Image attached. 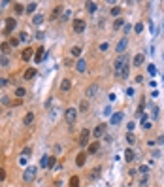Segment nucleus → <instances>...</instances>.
Here are the masks:
<instances>
[{"label":"nucleus","instance_id":"nucleus-54","mask_svg":"<svg viewBox=\"0 0 164 187\" xmlns=\"http://www.w3.org/2000/svg\"><path fill=\"white\" fill-rule=\"evenodd\" d=\"M2 104H9V98H8V96H2Z\"/></svg>","mask_w":164,"mask_h":187},{"label":"nucleus","instance_id":"nucleus-10","mask_svg":"<svg viewBox=\"0 0 164 187\" xmlns=\"http://www.w3.org/2000/svg\"><path fill=\"white\" fill-rule=\"evenodd\" d=\"M96 93H98V85H96V83H92V85L87 89V98H94Z\"/></svg>","mask_w":164,"mask_h":187},{"label":"nucleus","instance_id":"nucleus-25","mask_svg":"<svg viewBox=\"0 0 164 187\" xmlns=\"http://www.w3.org/2000/svg\"><path fill=\"white\" fill-rule=\"evenodd\" d=\"M128 74H130V64H127V66H125L123 70H121V74H119V78H128Z\"/></svg>","mask_w":164,"mask_h":187},{"label":"nucleus","instance_id":"nucleus-6","mask_svg":"<svg viewBox=\"0 0 164 187\" xmlns=\"http://www.w3.org/2000/svg\"><path fill=\"white\" fill-rule=\"evenodd\" d=\"M72 28H74V32L81 34V32L85 30V21H83V19H76V21L72 23Z\"/></svg>","mask_w":164,"mask_h":187},{"label":"nucleus","instance_id":"nucleus-4","mask_svg":"<svg viewBox=\"0 0 164 187\" xmlns=\"http://www.w3.org/2000/svg\"><path fill=\"white\" fill-rule=\"evenodd\" d=\"M91 130H89V128H83L81 130V134H79V146L81 147H87L89 146V138H91Z\"/></svg>","mask_w":164,"mask_h":187},{"label":"nucleus","instance_id":"nucleus-48","mask_svg":"<svg viewBox=\"0 0 164 187\" xmlns=\"http://www.w3.org/2000/svg\"><path fill=\"white\" fill-rule=\"evenodd\" d=\"M6 85H8V79H6V78H0V89H4Z\"/></svg>","mask_w":164,"mask_h":187},{"label":"nucleus","instance_id":"nucleus-47","mask_svg":"<svg viewBox=\"0 0 164 187\" xmlns=\"http://www.w3.org/2000/svg\"><path fill=\"white\" fill-rule=\"evenodd\" d=\"M108 47H109V46H108V44L104 42V44H100V47H98V49H100L102 53H106V51H108Z\"/></svg>","mask_w":164,"mask_h":187},{"label":"nucleus","instance_id":"nucleus-36","mask_svg":"<svg viewBox=\"0 0 164 187\" xmlns=\"http://www.w3.org/2000/svg\"><path fill=\"white\" fill-rule=\"evenodd\" d=\"M44 53H46V49H44V47H40V49L36 51V63H40V61H42V57H44Z\"/></svg>","mask_w":164,"mask_h":187},{"label":"nucleus","instance_id":"nucleus-11","mask_svg":"<svg viewBox=\"0 0 164 187\" xmlns=\"http://www.w3.org/2000/svg\"><path fill=\"white\" fill-rule=\"evenodd\" d=\"M76 70H78L79 74H83V72L87 70V61H85V59H79L78 64H76Z\"/></svg>","mask_w":164,"mask_h":187},{"label":"nucleus","instance_id":"nucleus-49","mask_svg":"<svg viewBox=\"0 0 164 187\" xmlns=\"http://www.w3.org/2000/svg\"><path fill=\"white\" fill-rule=\"evenodd\" d=\"M4 180H6V170L0 168V182H4Z\"/></svg>","mask_w":164,"mask_h":187},{"label":"nucleus","instance_id":"nucleus-28","mask_svg":"<svg viewBox=\"0 0 164 187\" xmlns=\"http://www.w3.org/2000/svg\"><path fill=\"white\" fill-rule=\"evenodd\" d=\"M36 8H38L36 2H30V4L27 6V9H25V11H27V13H34V11H36Z\"/></svg>","mask_w":164,"mask_h":187},{"label":"nucleus","instance_id":"nucleus-17","mask_svg":"<svg viewBox=\"0 0 164 187\" xmlns=\"http://www.w3.org/2000/svg\"><path fill=\"white\" fill-rule=\"evenodd\" d=\"M143 61H145V57H143L141 53H138L136 57H134V66H141V64H143Z\"/></svg>","mask_w":164,"mask_h":187},{"label":"nucleus","instance_id":"nucleus-30","mask_svg":"<svg viewBox=\"0 0 164 187\" xmlns=\"http://www.w3.org/2000/svg\"><path fill=\"white\" fill-rule=\"evenodd\" d=\"M70 55H72V57H79V55H81V47L79 46L72 47V49H70Z\"/></svg>","mask_w":164,"mask_h":187},{"label":"nucleus","instance_id":"nucleus-41","mask_svg":"<svg viewBox=\"0 0 164 187\" xmlns=\"http://www.w3.org/2000/svg\"><path fill=\"white\" fill-rule=\"evenodd\" d=\"M19 42H21L19 38H9V46H11V47H17V46H19Z\"/></svg>","mask_w":164,"mask_h":187},{"label":"nucleus","instance_id":"nucleus-1","mask_svg":"<svg viewBox=\"0 0 164 187\" xmlns=\"http://www.w3.org/2000/svg\"><path fill=\"white\" fill-rule=\"evenodd\" d=\"M127 64H128V55H127V53L119 55L117 61H115V64H113V66H115V76H119V74H121V70H123Z\"/></svg>","mask_w":164,"mask_h":187},{"label":"nucleus","instance_id":"nucleus-19","mask_svg":"<svg viewBox=\"0 0 164 187\" xmlns=\"http://www.w3.org/2000/svg\"><path fill=\"white\" fill-rule=\"evenodd\" d=\"M32 53H34V51H32L30 47H28V49H25V51H23L21 59H23V61H30V59H32Z\"/></svg>","mask_w":164,"mask_h":187},{"label":"nucleus","instance_id":"nucleus-7","mask_svg":"<svg viewBox=\"0 0 164 187\" xmlns=\"http://www.w3.org/2000/svg\"><path fill=\"white\" fill-rule=\"evenodd\" d=\"M127 46H128V38H121V42L117 44V47H115V51H117L119 55H123L125 51H127Z\"/></svg>","mask_w":164,"mask_h":187},{"label":"nucleus","instance_id":"nucleus-2","mask_svg":"<svg viewBox=\"0 0 164 187\" xmlns=\"http://www.w3.org/2000/svg\"><path fill=\"white\" fill-rule=\"evenodd\" d=\"M64 119H66V123H68L70 127H74L76 119H78V110L76 108H68L66 112H64Z\"/></svg>","mask_w":164,"mask_h":187},{"label":"nucleus","instance_id":"nucleus-46","mask_svg":"<svg viewBox=\"0 0 164 187\" xmlns=\"http://www.w3.org/2000/svg\"><path fill=\"white\" fill-rule=\"evenodd\" d=\"M30 153H32V149H30V147H23V153H21V155H25V157H30Z\"/></svg>","mask_w":164,"mask_h":187},{"label":"nucleus","instance_id":"nucleus-32","mask_svg":"<svg viewBox=\"0 0 164 187\" xmlns=\"http://www.w3.org/2000/svg\"><path fill=\"white\" fill-rule=\"evenodd\" d=\"M68 187H79V178H78V176H74V178H70Z\"/></svg>","mask_w":164,"mask_h":187},{"label":"nucleus","instance_id":"nucleus-55","mask_svg":"<svg viewBox=\"0 0 164 187\" xmlns=\"http://www.w3.org/2000/svg\"><path fill=\"white\" fill-rule=\"evenodd\" d=\"M157 144H164V136H159V140H157Z\"/></svg>","mask_w":164,"mask_h":187},{"label":"nucleus","instance_id":"nucleus-9","mask_svg":"<svg viewBox=\"0 0 164 187\" xmlns=\"http://www.w3.org/2000/svg\"><path fill=\"white\" fill-rule=\"evenodd\" d=\"M70 89H72V81H70L68 78H64L62 81H60V91H62V93H68Z\"/></svg>","mask_w":164,"mask_h":187},{"label":"nucleus","instance_id":"nucleus-31","mask_svg":"<svg viewBox=\"0 0 164 187\" xmlns=\"http://www.w3.org/2000/svg\"><path fill=\"white\" fill-rule=\"evenodd\" d=\"M40 166L42 168H49V157H42L40 159Z\"/></svg>","mask_w":164,"mask_h":187},{"label":"nucleus","instance_id":"nucleus-39","mask_svg":"<svg viewBox=\"0 0 164 187\" xmlns=\"http://www.w3.org/2000/svg\"><path fill=\"white\" fill-rule=\"evenodd\" d=\"M134 30H136V34H141V32H143V23H136Z\"/></svg>","mask_w":164,"mask_h":187},{"label":"nucleus","instance_id":"nucleus-27","mask_svg":"<svg viewBox=\"0 0 164 187\" xmlns=\"http://www.w3.org/2000/svg\"><path fill=\"white\" fill-rule=\"evenodd\" d=\"M85 8H87V11H91V13H94L98 6H96V2H87V4H85Z\"/></svg>","mask_w":164,"mask_h":187},{"label":"nucleus","instance_id":"nucleus-18","mask_svg":"<svg viewBox=\"0 0 164 187\" xmlns=\"http://www.w3.org/2000/svg\"><path fill=\"white\" fill-rule=\"evenodd\" d=\"M32 23L36 25V27H38V25H42V23H44V13H36L34 17H32Z\"/></svg>","mask_w":164,"mask_h":187},{"label":"nucleus","instance_id":"nucleus-21","mask_svg":"<svg viewBox=\"0 0 164 187\" xmlns=\"http://www.w3.org/2000/svg\"><path fill=\"white\" fill-rule=\"evenodd\" d=\"M34 76H36V68H28L27 72H25V79H27V81H28V79H32Z\"/></svg>","mask_w":164,"mask_h":187},{"label":"nucleus","instance_id":"nucleus-29","mask_svg":"<svg viewBox=\"0 0 164 187\" xmlns=\"http://www.w3.org/2000/svg\"><path fill=\"white\" fill-rule=\"evenodd\" d=\"M98 147H100V144H98V142H94V144H91V146H89V155H92V153H96V151H98Z\"/></svg>","mask_w":164,"mask_h":187},{"label":"nucleus","instance_id":"nucleus-40","mask_svg":"<svg viewBox=\"0 0 164 187\" xmlns=\"http://www.w3.org/2000/svg\"><path fill=\"white\" fill-rule=\"evenodd\" d=\"M147 72H149L151 76H155V74H157V66H155V64H149V66H147Z\"/></svg>","mask_w":164,"mask_h":187},{"label":"nucleus","instance_id":"nucleus-13","mask_svg":"<svg viewBox=\"0 0 164 187\" xmlns=\"http://www.w3.org/2000/svg\"><path fill=\"white\" fill-rule=\"evenodd\" d=\"M23 123L27 125V127H28V125H32V123H34V112H28V114L25 115V117H23Z\"/></svg>","mask_w":164,"mask_h":187},{"label":"nucleus","instance_id":"nucleus-37","mask_svg":"<svg viewBox=\"0 0 164 187\" xmlns=\"http://www.w3.org/2000/svg\"><path fill=\"white\" fill-rule=\"evenodd\" d=\"M147 182H149V174H143V176H141V180H140V185H141V187H145Z\"/></svg>","mask_w":164,"mask_h":187},{"label":"nucleus","instance_id":"nucleus-20","mask_svg":"<svg viewBox=\"0 0 164 187\" xmlns=\"http://www.w3.org/2000/svg\"><path fill=\"white\" fill-rule=\"evenodd\" d=\"M0 66H4V68L9 66V57L8 55H0Z\"/></svg>","mask_w":164,"mask_h":187},{"label":"nucleus","instance_id":"nucleus-53","mask_svg":"<svg viewBox=\"0 0 164 187\" xmlns=\"http://www.w3.org/2000/svg\"><path fill=\"white\" fill-rule=\"evenodd\" d=\"M104 115H111V108H109V106H108V108H104Z\"/></svg>","mask_w":164,"mask_h":187},{"label":"nucleus","instance_id":"nucleus-15","mask_svg":"<svg viewBox=\"0 0 164 187\" xmlns=\"http://www.w3.org/2000/svg\"><path fill=\"white\" fill-rule=\"evenodd\" d=\"M9 49H11V46H9V42H2L0 44V51H2V55H8Z\"/></svg>","mask_w":164,"mask_h":187},{"label":"nucleus","instance_id":"nucleus-51","mask_svg":"<svg viewBox=\"0 0 164 187\" xmlns=\"http://www.w3.org/2000/svg\"><path fill=\"white\" fill-rule=\"evenodd\" d=\"M44 38H46V34H44V32H38V34H36V40H44Z\"/></svg>","mask_w":164,"mask_h":187},{"label":"nucleus","instance_id":"nucleus-42","mask_svg":"<svg viewBox=\"0 0 164 187\" xmlns=\"http://www.w3.org/2000/svg\"><path fill=\"white\" fill-rule=\"evenodd\" d=\"M119 13H121V8H119V6H115V8H111V15H113V17H117Z\"/></svg>","mask_w":164,"mask_h":187},{"label":"nucleus","instance_id":"nucleus-23","mask_svg":"<svg viewBox=\"0 0 164 187\" xmlns=\"http://www.w3.org/2000/svg\"><path fill=\"white\" fill-rule=\"evenodd\" d=\"M25 95H27V89H25V87H17V89H15V96H17V98H23Z\"/></svg>","mask_w":164,"mask_h":187},{"label":"nucleus","instance_id":"nucleus-57","mask_svg":"<svg viewBox=\"0 0 164 187\" xmlns=\"http://www.w3.org/2000/svg\"><path fill=\"white\" fill-rule=\"evenodd\" d=\"M0 98H2V96H0Z\"/></svg>","mask_w":164,"mask_h":187},{"label":"nucleus","instance_id":"nucleus-44","mask_svg":"<svg viewBox=\"0 0 164 187\" xmlns=\"http://www.w3.org/2000/svg\"><path fill=\"white\" fill-rule=\"evenodd\" d=\"M127 128H128V133H132L134 128H136V123H134V121H130V123L127 125Z\"/></svg>","mask_w":164,"mask_h":187},{"label":"nucleus","instance_id":"nucleus-33","mask_svg":"<svg viewBox=\"0 0 164 187\" xmlns=\"http://www.w3.org/2000/svg\"><path fill=\"white\" fill-rule=\"evenodd\" d=\"M13 8H15V13H23L25 9H27L23 4H19V2H15V4H13Z\"/></svg>","mask_w":164,"mask_h":187},{"label":"nucleus","instance_id":"nucleus-43","mask_svg":"<svg viewBox=\"0 0 164 187\" xmlns=\"http://www.w3.org/2000/svg\"><path fill=\"white\" fill-rule=\"evenodd\" d=\"M19 40H21V42H27L28 40V34H27V32H21V34H19Z\"/></svg>","mask_w":164,"mask_h":187},{"label":"nucleus","instance_id":"nucleus-26","mask_svg":"<svg viewBox=\"0 0 164 187\" xmlns=\"http://www.w3.org/2000/svg\"><path fill=\"white\" fill-rule=\"evenodd\" d=\"M62 8H64V6H57V8L53 9V13H51V19H57V17H59V15L62 13Z\"/></svg>","mask_w":164,"mask_h":187},{"label":"nucleus","instance_id":"nucleus-5","mask_svg":"<svg viewBox=\"0 0 164 187\" xmlns=\"http://www.w3.org/2000/svg\"><path fill=\"white\" fill-rule=\"evenodd\" d=\"M4 23H6V25H4V34H6V36H9V34H11V30L15 28V25H17V21H15L13 17H8Z\"/></svg>","mask_w":164,"mask_h":187},{"label":"nucleus","instance_id":"nucleus-45","mask_svg":"<svg viewBox=\"0 0 164 187\" xmlns=\"http://www.w3.org/2000/svg\"><path fill=\"white\" fill-rule=\"evenodd\" d=\"M140 172L141 174H147V172H149V166H147V164H141V166H140Z\"/></svg>","mask_w":164,"mask_h":187},{"label":"nucleus","instance_id":"nucleus-34","mask_svg":"<svg viewBox=\"0 0 164 187\" xmlns=\"http://www.w3.org/2000/svg\"><path fill=\"white\" fill-rule=\"evenodd\" d=\"M123 25H125V21H123L121 17H119V19H115V23H113V28H115V30H119V28L123 27Z\"/></svg>","mask_w":164,"mask_h":187},{"label":"nucleus","instance_id":"nucleus-52","mask_svg":"<svg viewBox=\"0 0 164 187\" xmlns=\"http://www.w3.org/2000/svg\"><path fill=\"white\" fill-rule=\"evenodd\" d=\"M19 163H21V164H27V157L21 155V157H19Z\"/></svg>","mask_w":164,"mask_h":187},{"label":"nucleus","instance_id":"nucleus-8","mask_svg":"<svg viewBox=\"0 0 164 187\" xmlns=\"http://www.w3.org/2000/svg\"><path fill=\"white\" fill-rule=\"evenodd\" d=\"M123 121V112H115V114H111V119H109V123L111 125H119Z\"/></svg>","mask_w":164,"mask_h":187},{"label":"nucleus","instance_id":"nucleus-12","mask_svg":"<svg viewBox=\"0 0 164 187\" xmlns=\"http://www.w3.org/2000/svg\"><path fill=\"white\" fill-rule=\"evenodd\" d=\"M106 133V125H98V127L94 128V130H92V136H96V138H100L102 134Z\"/></svg>","mask_w":164,"mask_h":187},{"label":"nucleus","instance_id":"nucleus-22","mask_svg":"<svg viewBox=\"0 0 164 187\" xmlns=\"http://www.w3.org/2000/svg\"><path fill=\"white\" fill-rule=\"evenodd\" d=\"M87 110H89V100H87V98H83L81 104H79V112H81V114H85Z\"/></svg>","mask_w":164,"mask_h":187},{"label":"nucleus","instance_id":"nucleus-50","mask_svg":"<svg viewBox=\"0 0 164 187\" xmlns=\"http://www.w3.org/2000/svg\"><path fill=\"white\" fill-rule=\"evenodd\" d=\"M55 163H57V159H55V157H49V168H53Z\"/></svg>","mask_w":164,"mask_h":187},{"label":"nucleus","instance_id":"nucleus-14","mask_svg":"<svg viewBox=\"0 0 164 187\" xmlns=\"http://www.w3.org/2000/svg\"><path fill=\"white\" fill-rule=\"evenodd\" d=\"M125 161H127V163H132L134 161V149L132 147H128V149L125 151Z\"/></svg>","mask_w":164,"mask_h":187},{"label":"nucleus","instance_id":"nucleus-3","mask_svg":"<svg viewBox=\"0 0 164 187\" xmlns=\"http://www.w3.org/2000/svg\"><path fill=\"white\" fill-rule=\"evenodd\" d=\"M34 178H36V166H27L23 172V182L30 183V182H34Z\"/></svg>","mask_w":164,"mask_h":187},{"label":"nucleus","instance_id":"nucleus-24","mask_svg":"<svg viewBox=\"0 0 164 187\" xmlns=\"http://www.w3.org/2000/svg\"><path fill=\"white\" fill-rule=\"evenodd\" d=\"M151 117L159 119V106H157V104H151Z\"/></svg>","mask_w":164,"mask_h":187},{"label":"nucleus","instance_id":"nucleus-16","mask_svg":"<svg viewBox=\"0 0 164 187\" xmlns=\"http://www.w3.org/2000/svg\"><path fill=\"white\" fill-rule=\"evenodd\" d=\"M85 161H87V153H79L78 159H76V164H78V166H83V164H85Z\"/></svg>","mask_w":164,"mask_h":187},{"label":"nucleus","instance_id":"nucleus-38","mask_svg":"<svg viewBox=\"0 0 164 187\" xmlns=\"http://www.w3.org/2000/svg\"><path fill=\"white\" fill-rule=\"evenodd\" d=\"M127 142H128V144H134V142H136V136H134V133H128V134H127Z\"/></svg>","mask_w":164,"mask_h":187},{"label":"nucleus","instance_id":"nucleus-56","mask_svg":"<svg viewBox=\"0 0 164 187\" xmlns=\"http://www.w3.org/2000/svg\"><path fill=\"white\" fill-rule=\"evenodd\" d=\"M55 187H60V183H57V185H55Z\"/></svg>","mask_w":164,"mask_h":187},{"label":"nucleus","instance_id":"nucleus-35","mask_svg":"<svg viewBox=\"0 0 164 187\" xmlns=\"http://www.w3.org/2000/svg\"><path fill=\"white\" fill-rule=\"evenodd\" d=\"M100 170H102L100 166H96V168L91 172V180H96V178H98V176H100Z\"/></svg>","mask_w":164,"mask_h":187}]
</instances>
